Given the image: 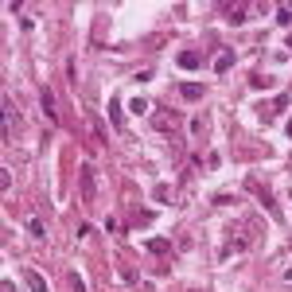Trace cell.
Instances as JSON below:
<instances>
[{
	"mask_svg": "<svg viewBox=\"0 0 292 292\" xmlns=\"http://www.w3.org/2000/svg\"><path fill=\"white\" fill-rule=\"evenodd\" d=\"M78 183H82V202H94V199H97V183H94V168H90V164H82Z\"/></svg>",
	"mask_w": 292,
	"mask_h": 292,
	"instance_id": "1",
	"label": "cell"
},
{
	"mask_svg": "<svg viewBox=\"0 0 292 292\" xmlns=\"http://www.w3.org/2000/svg\"><path fill=\"white\" fill-rule=\"evenodd\" d=\"M23 285H27L31 292H47V281H43L35 269H23Z\"/></svg>",
	"mask_w": 292,
	"mask_h": 292,
	"instance_id": "2",
	"label": "cell"
},
{
	"mask_svg": "<svg viewBox=\"0 0 292 292\" xmlns=\"http://www.w3.org/2000/svg\"><path fill=\"white\" fill-rule=\"evenodd\" d=\"M199 63H202L199 51H180V67H183V70H195Z\"/></svg>",
	"mask_w": 292,
	"mask_h": 292,
	"instance_id": "3",
	"label": "cell"
},
{
	"mask_svg": "<svg viewBox=\"0 0 292 292\" xmlns=\"http://www.w3.org/2000/svg\"><path fill=\"white\" fill-rule=\"evenodd\" d=\"M180 94L187 97V101H199V97H202V86H199V82H183Z\"/></svg>",
	"mask_w": 292,
	"mask_h": 292,
	"instance_id": "4",
	"label": "cell"
},
{
	"mask_svg": "<svg viewBox=\"0 0 292 292\" xmlns=\"http://www.w3.org/2000/svg\"><path fill=\"white\" fill-rule=\"evenodd\" d=\"M39 101H43V113H47V117H51V121H59V109H55V97H51V90H43V97H39Z\"/></svg>",
	"mask_w": 292,
	"mask_h": 292,
	"instance_id": "5",
	"label": "cell"
},
{
	"mask_svg": "<svg viewBox=\"0 0 292 292\" xmlns=\"http://www.w3.org/2000/svg\"><path fill=\"white\" fill-rule=\"evenodd\" d=\"M226 20H230V23H242V20H246V4H234V8H226Z\"/></svg>",
	"mask_w": 292,
	"mask_h": 292,
	"instance_id": "6",
	"label": "cell"
},
{
	"mask_svg": "<svg viewBox=\"0 0 292 292\" xmlns=\"http://www.w3.org/2000/svg\"><path fill=\"white\" fill-rule=\"evenodd\" d=\"M230 63H234V55H230V51H222V55H218V63H214V70H218V74H226V70H230Z\"/></svg>",
	"mask_w": 292,
	"mask_h": 292,
	"instance_id": "7",
	"label": "cell"
},
{
	"mask_svg": "<svg viewBox=\"0 0 292 292\" xmlns=\"http://www.w3.org/2000/svg\"><path fill=\"white\" fill-rule=\"evenodd\" d=\"M67 285H70V292H86V285H82V277H74V273L67 277Z\"/></svg>",
	"mask_w": 292,
	"mask_h": 292,
	"instance_id": "8",
	"label": "cell"
},
{
	"mask_svg": "<svg viewBox=\"0 0 292 292\" xmlns=\"http://www.w3.org/2000/svg\"><path fill=\"white\" fill-rule=\"evenodd\" d=\"M277 23H285V27H289V23H292V8H277Z\"/></svg>",
	"mask_w": 292,
	"mask_h": 292,
	"instance_id": "9",
	"label": "cell"
},
{
	"mask_svg": "<svg viewBox=\"0 0 292 292\" xmlns=\"http://www.w3.org/2000/svg\"><path fill=\"white\" fill-rule=\"evenodd\" d=\"M27 230H31V238H43L47 230H43V222H39V218H31V226H27Z\"/></svg>",
	"mask_w": 292,
	"mask_h": 292,
	"instance_id": "10",
	"label": "cell"
},
{
	"mask_svg": "<svg viewBox=\"0 0 292 292\" xmlns=\"http://www.w3.org/2000/svg\"><path fill=\"white\" fill-rule=\"evenodd\" d=\"M129 109H133V113H144V109H148V101H144V97H133V101H129Z\"/></svg>",
	"mask_w": 292,
	"mask_h": 292,
	"instance_id": "11",
	"label": "cell"
},
{
	"mask_svg": "<svg viewBox=\"0 0 292 292\" xmlns=\"http://www.w3.org/2000/svg\"><path fill=\"white\" fill-rule=\"evenodd\" d=\"M285 277H289V281H292V269H289V273H285Z\"/></svg>",
	"mask_w": 292,
	"mask_h": 292,
	"instance_id": "12",
	"label": "cell"
}]
</instances>
